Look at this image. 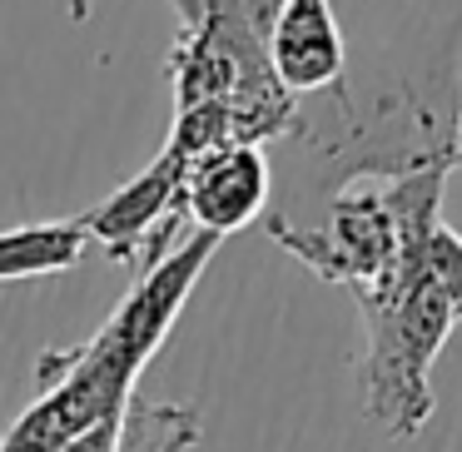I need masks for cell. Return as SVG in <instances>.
<instances>
[{"label":"cell","instance_id":"obj_2","mask_svg":"<svg viewBox=\"0 0 462 452\" xmlns=\"http://www.w3.org/2000/svg\"><path fill=\"white\" fill-rule=\"evenodd\" d=\"M180 35L170 45L174 125L170 150L184 160L219 144H263L289 130L293 100L273 75L269 35L283 0H170Z\"/></svg>","mask_w":462,"mask_h":452},{"label":"cell","instance_id":"obj_6","mask_svg":"<svg viewBox=\"0 0 462 452\" xmlns=\"http://www.w3.org/2000/svg\"><path fill=\"white\" fill-rule=\"evenodd\" d=\"M269 199L273 164L263 144H219V150L189 160V170H184V219L219 239L263 219Z\"/></svg>","mask_w":462,"mask_h":452},{"label":"cell","instance_id":"obj_4","mask_svg":"<svg viewBox=\"0 0 462 452\" xmlns=\"http://www.w3.org/2000/svg\"><path fill=\"white\" fill-rule=\"evenodd\" d=\"M452 170H422L383 184H353L323 204L319 219L293 224L263 214V229L313 279L338 283L353 299L393 279L418 234L442 224V189Z\"/></svg>","mask_w":462,"mask_h":452},{"label":"cell","instance_id":"obj_9","mask_svg":"<svg viewBox=\"0 0 462 452\" xmlns=\"http://www.w3.org/2000/svg\"><path fill=\"white\" fill-rule=\"evenodd\" d=\"M199 442V412L174 402H140L125 408L120 447L115 452H189Z\"/></svg>","mask_w":462,"mask_h":452},{"label":"cell","instance_id":"obj_7","mask_svg":"<svg viewBox=\"0 0 462 452\" xmlns=\"http://www.w3.org/2000/svg\"><path fill=\"white\" fill-rule=\"evenodd\" d=\"M269 60L293 100L338 85L353 60H348L343 25L333 15V0H283L279 15H273Z\"/></svg>","mask_w":462,"mask_h":452},{"label":"cell","instance_id":"obj_10","mask_svg":"<svg viewBox=\"0 0 462 452\" xmlns=\"http://www.w3.org/2000/svg\"><path fill=\"white\" fill-rule=\"evenodd\" d=\"M457 170H462V125H457Z\"/></svg>","mask_w":462,"mask_h":452},{"label":"cell","instance_id":"obj_8","mask_svg":"<svg viewBox=\"0 0 462 452\" xmlns=\"http://www.w3.org/2000/svg\"><path fill=\"white\" fill-rule=\"evenodd\" d=\"M85 249H90V234H85L80 219H45V224L0 229V283L70 273L85 259Z\"/></svg>","mask_w":462,"mask_h":452},{"label":"cell","instance_id":"obj_1","mask_svg":"<svg viewBox=\"0 0 462 452\" xmlns=\"http://www.w3.org/2000/svg\"><path fill=\"white\" fill-rule=\"evenodd\" d=\"M448 31L432 51L388 55L319 95H303L289 130L269 144L279 204L273 219L309 224L333 194L422 170H457L462 85Z\"/></svg>","mask_w":462,"mask_h":452},{"label":"cell","instance_id":"obj_3","mask_svg":"<svg viewBox=\"0 0 462 452\" xmlns=\"http://www.w3.org/2000/svg\"><path fill=\"white\" fill-rule=\"evenodd\" d=\"M353 303L363 313V412L393 442H408L432 418V358L462 318V239L432 224L408 244L398 273Z\"/></svg>","mask_w":462,"mask_h":452},{"label":"cell","instance_id":"obj_5","mask_svg":"<svg viewBox=\"0 0 462 452\" xmlns=\"http://www.w3.org/2000/svg\"><path fill=\"white\" fill-rule=\"evenodd\" d=\"M184 170L189 160L164 144L154 164H144L134 180L80 214L85 234L105 249V259L125 269H150L174 244H184Z\"/></svg>","mask_w":462,"mask_h":452}]
</instances>
